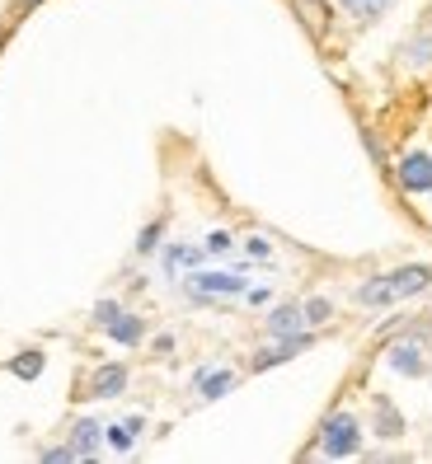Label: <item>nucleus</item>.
Returning a JSON list of instances; mask_svg holds the SVG:
<instances>
[{"instance_id": "29", "label": "nucleus", "mask_w": 432, "mask_h": 464, "mask_svg": "<svg viewBox=\"0 0 432 464\" xmlns=\"http://www.w3.org/2000/svg\"><path fill=\"white\" fill-rule=\"evenodd\" d=\"M423 319H427V329H432V310H427V314H423Z\"/></svg>"}, {"instance_id": "13", "label": "nucleus", "mask_w": 432, "mask_h": 464, "mask_svg": "<svg viewBox=\"0 0 432 464\" xmlns=\"http://www.w3.org/2000/svg\"><path fill=\"white\" fill-rule=\"evenodd\" d=\"M66 441H71L75 459H94V455L103 450V422H99V418H75Z\"/></svg>"}, {"instance_id": "11", "label": "nucleus", "mask_w": 432, "mask_h": 464, "mask_svg": "<svg viewBox=\"0 0 432 464\" xmlns=\"http://www.w3.org/2000/svg\"><path fill=\"white\" fill-rule=\"evenodd\" d=\"M404 431H409V422H404L399 403H390L386 394H371V436H381V441H399Z\"/></svg>"}, {"instance_id": "26", "label": "nucleus", "mask_w": 432, "mask_h": 464, "mask_svg": "<svg viewBox=\"0 0 432 464\" xmlns=\"http://www.w3.org/2000/svg\"><path fill=\"white\" fill-rule=\"evenodd\" d=\"M155 352H174V334H160L155 338Z\"/></svg>"}, {"instance_id": "18", "label": "nucleus", "mask_w": 432, "mask_h": 464, "mask_svg": "<svg viewBox=\"0 0 432 464\" xmlns=\"http://www.w3.org/2000/svg\"><path fill=\"white\" fill-rule=\"evenodd\" d=\"M301 310H306V324H310V329H319V324L334 319V300H329V295H306Z\"/></svg>"}, {"instance_id": "1", "label": "nucleus", "mask_w": 432, "mask_h": 464, "mask_svg": "<svg viewBox=\"0 0 432 464\" xmlns=\"http://www.w3.org/2000/svg\"><path fill=\"white\" fill-rule=\"evenodd\" d=\"M432 286V267L427 263H404L395 272H376L362 286H353V305L358 310H390L399 300H414Z\"/></svg>"}, {"instance_id": "22", "label": "nucleus", "mask_w": 432, "mask_h": 464, "mask_svg": "<svg viewBox=\"0 0 432 464\" xmlns=\"http://www.w3.org/2000/svg\"><path fill=\"white\" fill-rule=\"evenodd\" d=\"M245 254H250V263H268V258H273V244H268V235H250Z\"/></svg>"}, {"instance_id": "6", "label": "nucleus", "mask_w": 432, "mask_h": 464, "mask_svg": "<svg viewBox=\"0 0 432 464\" xmlns=\"http://www.w3.org/2000/svg\"><path fill=\"white\" fill-rule=\"evenodd\" d=\"M127 385H132V366L127 362H99L85 375V394L80 399H118V394H127Z\"/></svg>"}, {"instance_id": "24", "label": "nucleus", "mask_w": 432, "mask_h": 464, "mask_svg": "<svg viewBox=\"0 0 432 464\" xmlns=\"http://www.w3.org/2000/svg\"><path fill=\"white\" fill-rule=\"evenodd\" d=\"M38 459H47V464H75V450H71V441L66 446H43Z\"/></svg>"}, {"instance_id": "3", "label": "nucleus", "mask_w": 432, "mask_h": 464, "mask_svg": "<svg viewBox=\"0 0 432 464\" xmlns=\"http://www.w3.org/2000/svg\"><path fill=\"white\" fill-rule=\"evenodd\" d=\"M250 277L245 272H226V267H193L183 277V295L193 305H221V300H245Z\"/></svg>"}, {"instance_id": "14", "label": "nucleus", "mask_w": 432, "mask_h": 464, "mask_svg": "<svg viewBox=\"0 0 432 464\" xmlns=\"http://www.w3.org/2000/svg\"><path fill=\"white\" fill-rule=\"evenodd\" d=\"M103 334H108V343H118V347H142L146 343V319L123 310L113 324H103Z\"/></svg>"}, {"instance_id": "7", "label": "nucleus", "mask_w": 432, "mask_h": 464, "mask_svg": "<svg viewBox=\"0 0 432 464\" xmlns=\"http://www.w3.org/2000/svg\"><path fill=\"white\" fill-rule=\"evenodd\" d=\"M395 57H399V71H409V75H427L432 71V19L414 24Z\"/></svg>"}, {"instance_id": "20", "label": "nucleus", "mask_w": 432, "mask_h": 464, "mask_svg": "<svg viewBox=\"0 0 432 464\" xmlns=\"http://www.w3.org/2000/svg\"><path fill=\"white\" fill-rule=\"evenodd\" d=\"M235 244H240V239H235L231 230H211V235L202 239V249H207V258H231Z\"/></svg>"}, {"instance_id": "2", "label": "nucleus", "mask_w": 432, "mask_h": 464, "mask_svg": "<svg viewBox=\"0 0 432 464\" xmlns=\"http://www.w3.org/2000/svg\"><path fill=\"white\" fill-rule=\"evenodd\" d=\"M381 362L399 380H423L427 366H432V329H414V324H409L399 338L386 343V357Z\"/></svg>"}, {"instance_id": "19", "label": "nucleus", "mask_w": 432, "mask_h": 464, "mask_svg": "<svg viewBox=\"0 0 432 464\" xmlns=\"http://www.w3.org/2000/svg\"><path fill=\"white\" fill-rule=\"evenodd\" d=\"M160 244H165V221L142 226V235H137V258H155V254H160Z\"/></svg>"}, {"instance_id": "16", "label": "nucleus", "mask_w": 432, "mask_h": 464, "mask_svg": "<svg viewBox=\"0 0 432 464\" xmlns=\"http://www.w3.org/2000/svg\"><path fill=\"white\" fill-rule=\"evenodd\" d=\"M142 427H146V418H142V413H132V418H123V422H108V427H103V446H113L118 455H127L132 446H137Z\"/></svg>"}, {"instance_id": "12", "label": "nucleus", "mask_w": 432, "mask_h": 464, "mask_svg": "<svg viewBox=\"0 0 432 464\" xmlns=\"http://www.w3.org/2000/svg\"><path fill=\"white\" fill-rule=\"evenodd\" d=\"M202 263H207V249H202V244H183V239L160 244V267H165V277L193 272V267H202Z\"/></svg>"}, {"instance_id": "17", "label": "nucleus", "mask_w": 432, "mask_h": 464, "mask_svg": "<svg viewBox=\"0 0 432 464\" xmlns=\"http://www.w3.org/2000/svg\"><path fill=\"white\" fill-rule=\"evenodd\" d=\"M47 371V357L38 347H24V352H15L10 357V375H19V380H38Z\"/></svg>"}, {"instance_id": "8", "label": "nucleus", "mask_w": 432, "mask_h": 464, "mask_svg": "<svg viewBox=\"0 0 432 464\" xmlns=\"http://www.w3.org/2000/svg\"><path fill=\"white\" fill-rule=\"evenodd\" d=\"M306 347H315V334H310V329H306V334H291V338H268V343L254 352L250 371H273V366H282V362H291V357H301Z\"/></svg>"}, {"instance_id": "21", "label": "nucleus", "mask_w": 432, "mask_h": 464, "mask_svg": "<svg viewBox=\"0 0 432 464\" xmlns=\"http://www.w3.org/2000/svg\"><path fill=\"white\" fill-rule=\"evenodd\" d=\"M296 10L306 14V29L310 34H324V5H319V0H296Z\"/></svg>"}, {"instance_id": "4", "label": "nucleus", "mask_w": 432, "mask_h": 464, "mask_svg": "<svg viewBox=\"0 0 432 464\" xmlns=\"http://www.w3.org/2000/svg\"><path fill=\"white\" fill-rule=\"evenodd\" d=\"M362 436H367L362 418L353 408H339V413H329L319 422V455L324 459H353V455H362Z\"/></svg>"}, {"instance_id": "9", "label": "nucleus", "mask_w": 432, "mask_h": 464, "mask_svg": "<svg viewBox=\"0 0 432 464\" xmlns=\"http://www.w3.org/2000/svg\"><path fill=\"white\" fill-rule=\"evenodd\" d=\"M240 385V375L231 366H198L193 380H188V390H193L198 403H216V399H226L231 390Z\"/></svg>"}, {"instance_id": "15", "label": "nucleus", "mask_w": 432, "mask_h": 464, "mask_svg": "<svg viewBox=\"0 0 432 464\" xmlns=\"http://www.w3.org/2000/svg\"><path fill=\"white\" fill-rule=\"evenodd\" d=\"M399 0H339V10L358 24V29H371V24H381Z\"/></svg>"}, {"instance_id": "27", "label": "nucleus", "mask_w": 432, "mask_h": 464, "mask_svg": "<svg viewBox=\"0 0 432 464\" xmlns=\"http://www.w3.org/2000/svg\"><path fill=\"white\" fill-rule=\"evenodd\" d=\"M34 5H43V0H15V10H34Z\"/></svg>"}, {"instance_id": "28", "label": "nucleus", "mask_w": 432, "mask_h": 464, "mask_svg": "<svg viewBox=\"0 0 432 464\" xmlns=\"http://www.w3.org/2000/svg\"><path fill=\"white\" fill-rule=\"evenodd\" d=\"M423 380H427V385H432V366H427V375H423Z\"/></svg>"}, {"instance_id": "25", "label": "nucleus", "mask_w": 432, "mask_h": 464, "mask_svg": "<svg viewBox=\"0 0 432 464\" xmlns=\"http://www.w3.org/2000/svg\"><path fill=\"white\" fill-rule=\"evenodd\" d=\"M245 300H250V305H273V286H254V282H250Z\"/></svg>"}, {"instance_id": "23", "label": "nucleus", "mask_w": 432, "mask_h": 464, "mask_svg": "<svg viewBox=\"0 0 432 464\" xmlns=\"http://www.w3.org/2000/svg\"><path fill=\"white\" fill-rule=\"evenodd\" d=\"M118 314H123V305H118V300H99V305L90 310V319L99 324V329H103V324H113Z\"/></svg>"}, {"instance_id": "10", "label": "nucleus", "mask_w": 432, "mask_h": 464, "mask_svg": "<svg viewBox=\"0 0 432 464\" xmlns=\"http://www.w3.org/2000/svg\"><path fill=\"white\" fill-rule=\"evenodd\" d=\"M310 324H306V310H301V300H282V305H273L263 314V334L268 338H291V334H306Z\"/></svg>"}, {"instance_id": "5", "label": "nucleus", "mask_w": 432, "mask_h": 464, "mask_svg": "<svg viewBox=\"0 0 432 464\" xmlns=\"http://www.w3.org/2000/svg\"><path fill=\"white\" fill-rule=\"evenodd\" d=\"M395 183H399V193H409V198H432V155H427V150L399 155Z\"/></svg>"}]
</instances>
